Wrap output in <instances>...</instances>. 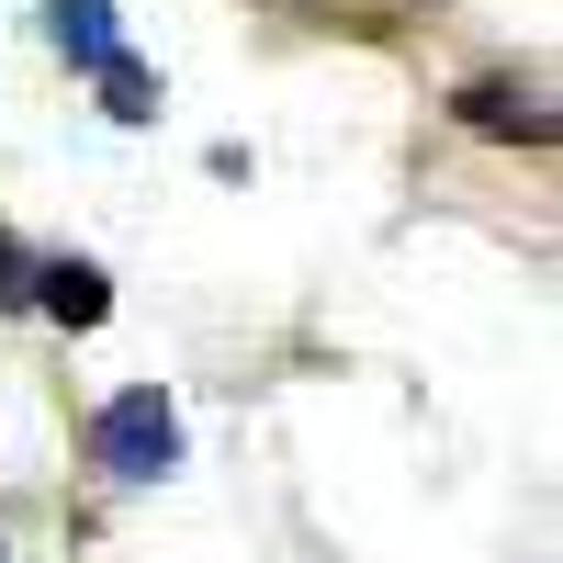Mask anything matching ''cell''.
Segmentation results:
<instances>
[{"instance_id":"obj_5","label":"cell","mask_w":563,"mask_h":563,"mask_svg":"<svg viewBox=\"0 0 563 563\" xmlns=\"http://www.w3.org/2000/svg\"><path fill=\"white\" fill-rule=\"evenodd\" d=\"M90 79H102V113H113V124H147V113H158V79L135 68V57H102Z\"/></svg>"},{"instance_id":"obj_6","label":"cell","mask_w":563,"mask_h":563,"mask_svg":"<svg viewBox=\"0 0 563 563\" xmlns=\"http://www.w3.org/2000/svg\"><path fill=\"white\" fill-rule=\"evenodd\" d=\"M0 305H34V260H23V238H0Z\"/></svg>"},{"instance_id":"obj_2","label":"cell","mask_w":563,"mask_h":563,"mask_svg":"<svg viewBox=\"0 0 563 563\" xmlns=\"http://www.w3.org/2000/svg\"><path fill=\"white\" fill-rule=\"evenodd\" d=\"M34 305L57 316V327H102V316H113V282L90 271V260H45V271H34Z\"/></svg>"},{"instance_id":"obj_4","label":"cell","mask_w":563,"mask_h":563,"mask_svg":"<svg viewBox=\"0 0 563 563\" xmlns=\"http://www.w3.org/2000/svg\"><path fill=\"white\" fill-rule=\"evenodd\" d=\"M462 113H474L485 135H530V147L552 135V113L530 102V90H507V79H474V90H462Z\"/></svg>"},{"instance_id":"obj_3","label":"cell","mask_w":563,"mask_h":563,"mask_svg":"<svg viewBox=\"0 0 563 563\" xmlns=\"http://www.w3.org/2000/svg\"><path fill=\"white\" fill-rule=\"evenodd\" d=\"M45 45H57L68 68H102V57H124V45H113V0H45Z\"/></svg>"},{"instance_id":"obj_1","label":"cell","mask_w":563,"mask_h":563,"mask_svg":"<svg viewBox=\"0 0 563 563\" xmlns=\"http://www.w3.org/2000/svg\"><path fill=\"white\" fill-rule=\"evenodd\" d=\"M90 451H102V474H113V485H158L169 462H180V417H169V395H158V384L113 395V406H102V429H90Z\"/></svg>"}]
</instances>
